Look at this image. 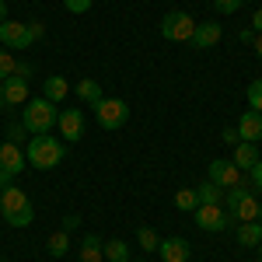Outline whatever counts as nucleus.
I'll return each mask as SVG.
<instances>
[{
	"label": "nucleus",
	"mask_w": 262,
	"mask_h": 262,
	"mask_svg": "<svg viewBox=\"0 0 262 262\" xmlns=\"http://www.w3.org/2000/svg\"><path fill=\"white\" fill-rule=\"evenodd\" d=\"M158 252H161V262H189V255H192V245L175 234V238H161Z\"/></svg>",
	"instance_id": "obj_12"
},
{
	"label": "nucleus",
	"mask_w": 262,
	"mask_h": 262,
	"mask_svg": "<svg viewBox=\"0 0 262 262\" xmlns=\"http://www.w3.org/2000/svg\"><path fill=\"white\" fill-rule=\"evenodd\" d=\"M0 262H7V259H0Z\"/></svg>",
	"instance_id": "obj_42"
},
{
	"label": "nucleus",
	"mask_w": 262,
	"mask_h": 262,
	"mask_svg": "<svg viewBox=\"0 0 262 262\" xmlns=\"http://www.w3.org/2000/svg\"><path fill=\"white\" fill-rule=\"evenodd\" d=\"M95 116H98L101 129H119V126H126V119H129V105L122 98H101L98 105H95Z\"/></svg>",
	"instance_id": "obj_6"
},
{
	"label": "nucleus",
	"mask_w": 262,
	"mask_h": 262,
	"mask_svg": "<svg viewBox=\"0 0 262 262\" xmlns=\"http://www.w3.org/2000/svg\"><path fill=\"white\" fill-rule=\"evenodd\" d=\"M137 242H140L143 252H158L161 238H158V231H154V227H137Z\"/></svg>",
	"instance_id": "obj_24"
},
{
	"label": "nucleus",
	"mask_w": 262,
	"mask_h": 262,
	"mask_svg": "<svg viewBox=\"0 0 262 262\" xmlns=\"http://www.w3.org/2000/svg\"><path fill=\"white\" fill-rule=\"evenodd\" d=\"M221 137H224V143H242V137H238V129H224Z\"/></svg>",
	"instance_id": "obj_35"
},
{
	"label": "nucleus",
	"mask_w": 262,
	"mask_h": 262,
	"mask_svg": "<svg viewBox=\"0 0 262 262\" xmlns=\"http://www.w3.org/2000/svg\"><path fill=\"white\" fill-rule=\"evenodd\" d=\"M14 67H18V60H14L7 49H0V81H7V77L14 74Z\"/></svg>",
	"instance_id": "obj_26"
},
{
	"label": "nucleus",
	"mask_w": 262,
	"mask_h": 262,
	"mask_svg": "<svg viewBox=\"0 0 262 262\" xmlns=\"http://www.w3.org/2000/svg\"><path fill=\"white\" fill-rule=\"evenodd\" d=\"M101 255L105 262H129V245L112 238V242H101Z\"/></svg>",
	"instance_id": "obj_21"
},
{
	"label": "nucleus",
	"mask_w": 262,
	"mask_h": 262,
	"mask_svg": "<svg viewBox=\"0 0 262 262\" xmlns=\"http://www.w3.org/2000/svg\"><path fill=\"white\" fill-rule=\"evenodd\" d=\"M255 248H259V262H262V242H259V245H255Z\"/></svg>",
	"instance_id": "obj_40"
},
{
	"label": "nucleus",
	"mask_w": 262,
	"mask_h": 262,
	"mask_svg": "<svg viewBox=\"0 0 262 262\" xmlns=\"http://www.w3.org/2000/svg\"><path fill=\"white\" fill-rule=\"evenodd\" d=\"M248 105H252L255 112H262V77L248 84Z\"/></svg>",
	"instance_id": "obj_27"
},
{
	"label": "nucleus",
	"mask_w": 262,
	"mask_h": 262,
	"mask_svg": "<svg viewBox=\"0 0 262 262\" xmlns=\"http://www.w3.org/2000/svg\"><path fill=\"white\" fill-rule=\"evenodd\" d=\"M0 91H4V101H7V105H25V101H28V81H21L14 74L0 84Z\"/></svg>",
	"instance_id": "obj_15"
},
{
	"label": "nucleus",
	"mask_w": 262,
	"mask_h": 262,
	"mask_svg": "<svg viewBox=\"0 0 262 262\" xmlns=\"http://www.w3.org/2000/svg\"><path fill=\"white\" fill-rule=\"evenodd\" d=\"M252 46H255V56L262 60V35H255V39H252Z\"/></svg>",
	"instance_id": "obj_37"
},
{
	"label": "nucleus",
	"mask_w": 262,
	"mask_h": 262,
	"mask_svg": "<svg viewBox=\"0 0 262 262\" xmlns=\"http://www.w3.org/2000/svg\"><path fill=\"white\" fill-rule=\"evenodd\" d=\"M0 42L7 49H28L32 46V32L21 21H0Z\"/></svg>",
	"instance_id": "obj_10"
},
{
	"label": "nucleus",
	"mask_w": 262,
	"mask_h": 262,
	"mask_svg": "<svg viewBox=\"0 0 262 262\" xmlns=\"http://www.w3.org/2000/svg\"><path fill=\"white\" fill-rule=\"evenodd\" d=\"M252 32H259V35H262V7L252 14Z\"/></svg>",
	"instance_id": "obj_36"
},
{
	"label": "nucleus",
	"mask_w": 262,
	"mask_h": 262,
	"mask_svg": "<svg viewBox=\"0 0 262 262\" xmlns=\"http://www.w3.org/2000/svg\"><path fill=\"white\" fill-rule=\"evenodd\" d=\"M77 224H81V217H77V213H67V217H63V231L70 234V231H74Z\"/></svg>",
	"instance_id": "obj_34"
},
{
	"label": "nucleus",
	"mask_w": 262,
	"mask_h": 262,
	"mask_svg": "<svg viewBox=\"0 0 262 262\" xmlns=\"http://www.w3.org/2000/svg\"><path fill=\"white\" fill-rule=\"evenodd\" d=\"M196 32V18L189 11H168L161 21V35L168 42H189Z\"/></svg>",
	"instance_id": "obj_5"
},
{
	"label": "nucleus",
	"mask_w": 262,
	"mask_h": 262,
	"mask_svg": "<svg viewBox=\"0 0 262 262\" xmlns=\"http://www.w3.org/2000/svg\"><path fill=\"white\" fill-rule=\"evenodd\" d=\"M28 164L32 168H39V171H49V168H56V164L67 158V147H63L56 137H49V133H35L32 140H28Z\"/></svg>",
	"instance_id": "obj_2"
},
{
	"label": "nucleus",
	"mask_w": 262,
	"mask_h": 262,
	"mask_svg": "<svg viewBox=\"0 0 262 262\" xmlns=\"http://www.w3.org/2000/svg\"><path fill=\"white\" fill-rule=\"evenodd\" d=\"M74 91H77V98H81V105H91V108H95V105H98V101L105 98L101 84H98V81H91V77H84V81H77V88H74Z\"/></svg>",
	"instance_id": "obj_16"
},
{
	"label": "nucleus",
	"mask_w": 262,
	"mask_h": 262,
	"mask_svg": "<svg viewBox=\"0 0 262 262\" xmlns=\"http://www.w3.org/2000/svg\"><path fill=\"white\" fill-rule=\"evenodd\" d=\"M255 262H259V259H255Z\"/></svg>",
	"instance_id": "obj_43"
},
{
	"label": "nucleus",
	"mask_w": 262,
	"mask_h": 262,
	"mask_svg": "<svg viewBox=\"0 0 262 262\" xmlns=\"http://www.w3.org/2000/svg\"><path fill=\"white\" fill-rule=\"evenodd\" d=\"M259 224H262V210H259Z\"/></svg>",
	"instance_id": "obj_41"
},
{
	"label": "nucleus",
	"mask_w": 262,
	"mask_h": 262,
	"mask_svg": "<svg viewBox=\"0 0 262 262\" xmlns=\"http://www.w3.org/2000/svg\"><path fill=\"white\" fill-rule=\"evenodd\" d=\"M221 35H224V28L217 25V21H203V25H196V32H192V46L196 49H213L217 42H221Z\"/></svg>",
	"instance_id": "obj_13"
},
{
	"label": "nucleus",
	"mask_w": 262,
	"mask_h": 262,
	"mask_svg": "<svg viewBox=\"0 0 262 262\" xmlns=\"http://www.w3.org/2000/svg\"><path fill=\"white\" fill-rule=\"evenodd\" d=\"M245 171L238 168L234 161H210V182L217 185V189H234V185H245V179H242Z\"/></svg>",
	"instance_id": "obj_9"
},
{
	"label": "nucleus",
	"mask_w": 262,
	"mask_h": 262,
	"mask_svg": "<svg viewBox=\"0 0 262 262\" xmlns=\"http://www.w3.org/2000/svg\"><path fill=\"white\" fill-rule=\"evenodd\" d=\"M14 77L28 81V77H32V63H18V67H14Z\"/></svg>",
	"instance_id": "obj_33"
},
{
	"label": "nucleus",
	"mask_w": 262,
	"mask_h": 262,
	"mask_svg": "<svg viewBox=\"0 0 262 262\" xmlns=\"http://www.w3.org/2000/svg\"><path fill=\"white\" fill-rule=\"evenodd\" d=\"M91 4H95V0H63V7H67L70 14H84V11H91Z\"/></svg>",
	"instance_id": "obj_29"
},
{
	"label": "nucleus",
	"mask_w": 262,
	"mask_h": 262,
	"mask_svg": "<svg viewBox=\"0 0 262 262\" xmlns=\"http://www.w3.org/2000/svg\"><path fill=\"white\" fill-rule=\"evenodd\" d=\"M224 210L234 217V224H248V221H259L262 203L248 192V185H234V189L224 192Z\"/></svg>",
	"instance_id": "obj_3"
},
{
	"label": "nucleus",
	"mask_w": 262,
	"mask_h": 262,
	"mask_svg": "<svg viewBox=\"0 0 262 262\" xmlns=\"http://www.w3.org/2000/svg\"><path fill=\"white\" fill-rule=\"evenodd\" d=\"M192 213H196V227L210 231V234H217V231H227V227L234 224V217H231L224 206H196Z\"/></svg>",
	"instance_id": "obj_8"
},
{
	"label": "nucleus",
	"mask_w": 262,
	"mask_h": 262,
	"mask_svg": "<svg viewBox=\"0 0 262 262\" xmlns=\"http://www.w3.org/2000/svg\"><path fill=\"white\" fill-rule=\"evenodd\" d=\"M175 206L185 210V213H192V210L200 206V203H196V189H179V192H175Z\"/></svg>",
	"instance_id": "obj_25"
},
{
	"label": "nucleus",
	"mask_w": 262,
	"mask_h": 262,
	"mask_svg": "<svg viewBox=\"0 0 262 262\" xmlns=\"http://www.w3.org/2000/svg\"><path fill=\"white\" fill-rule=\"evenodd\" d=\"M81 262H105V255H101V238H98V234H88V238H84Z\"/></svg>",
	"instance_id": "obj_22"
},
{
	"label": "nucleus",
	"mask_w": 262,
	"mask_h": 262,
	"mask_svg": "<svg viewBox=\"0 0 262 262\" xmlns=\"http://www.w3.org/2000/svg\"><path fill=\"white\" fill-rule=\"evenodd\" d=\"M28 32H32V42L46 39V25H42V21H28Z\"/></svg>",
	"instance_id": "obj_32"
},
{
	"label": "nucleus",
	"mask_w": 262,
	"mask_h": 262,
	"mask_svg": "<svg viewBox=\"0 0 262 262\" xmlns=\"http://www.w3.org/2000/svg\"><path fill=\"white\" fill-rule=\"evenodd\" d=\"M242 4H245V0H213V11H221V14H234Z\"/></svg>",
	"instance_id": "obj_30"
},
{
	"label": "nucleus",
	"mask_w": 262,
	"mask_h": 262,
	"mask_svg": "<svg viewBox=\"0 0 262 262\" xmlns=\"http://www.w3.org/2000/svg\"><path fill=\"white\" fill-rule=\"evenodd\" d=\"M25 164H28V158L21 154L18 143L4 140L0 143V185H7V182H14L25 171Z\"/></svg>",
	"instance_id": "obj_7"
},
{
	"label": "nucleus",
	"mask_w": 262,
	"mask_h": 262,
	"mask_svg": "<svg viewBox=\"0 0 262 262\" xmlns=\"http://www.w3.org/2000/svg\"><path fill=\"white\" fill-rule=\"evenodd\" d=\"M231 161L238 164V168H242V171H248V168H252V164L259 161V147H255V143H248V140L234 143V158H231Z\"/></svg>",
	"instance_id": "obj_18"
},
{
	"label": "nucleus",
	"mask_w": 262,
	"mask_h": 262,
	"mask_svg": "<svg viewBox=\"0 0 262 262\" xmlns=\"http://www.w3.org/2000/svg\"><path fill=\"white\" fill-rule=\"evenodd\" d=\"M67 95H70L67 77H46V84H42V98H49L53 105H56V101H63Z\"/></svg>",
	"instance_id": "obj_20"
},
{
	"label": "nucleus",
	"mask_w": 262,
	"mask_h": 262,
	"mask_svg": "<svg viewBox=\"0 0 262 262\" xmlns=\"http://www.w3.org/2000/svg\"><path fill=\"white\" fill-rule=\"evenodd\" d=\"M0 108H7V101H4V91H0Z\"/></svg>",
	"instance_id": "obj_39"
},
{
	"label": "nucleus",
	"mask_w": 262,
	"mask_h": 262,
	"mask_svg": "<svg viewBox=\"0 0 262 262\" xmlns=\"http://www.w3.org/2000/svg\"><path fill=\"white\" fill-rule=\"evenodd\" d=\"M56 105L49 98H28L25 101V116H21V122H25V129L35 137V133H49L53 126H56Z\"/></svg>",
	"instance_id": "obj_4"
},
{
	"label": "nucleus",
	"mask_w": 262,
	"mask_h": 262,
	"mask_svg": "<svg viewBox=\"0 0 262 262\" xmlns=\"http://www.w3.org/2000/svg\"><path fill=\"white\" fill-rule=\"evenodd\" d=\"M46 248H49V255H53V259H63V255L70 252V234H67V231H56V234L46 242Z\"/></svg>",
	"instance_id": "obj_23"
},
{
	"label": "nucleus",
	"mask_w": 262,
	"mask_h": 262,
	"mask_svg": "<svg viewBox=\"0 0 262 262\" xmlns=\"http://www.w3.org/2000/svg\"><path fill=\"white\" fill-rule=\"evenodd\" d=\"M7 140L18 143V147L28 140V129H25V122H11V126H7Z\"/></svg>",
	"instance_id": "obj_28"
},
{
	"label": "nucleus",
	"mask_w": 262,
	"mask_h": 262,
	"mask_svg": "<svg viewBox=\"0 0 262 262\" xmlns=\"http://www.w3.org/2000/svg\"><path fill=\"white\" fill-rule=\"evenodd\" d=\"M248 175H252V192H262V158L248 168Z\"/></svg>",
	"instance_id": "obj_31"
},
{
	"label": "nucleus",
	"mask_w": 262,
	"mask_h": 262,
	"mask_svg": "<svg viewBox=\"0 0 262 262\" xmlns=\"http://www.w3.org/2000/svg\"><path fill=\"white\" fill-rule=\"evenodd\" d=\"M234 238H238V245H245V248H255V245L262 242V224L259 221L238 224V227H234Z\"/></svg>",
	"instance_id": "obj_17"
},
{
	"label": "nucleus",
	"mask_w": 262,
	"mask_h": 262,
	"mask_svg": "<svg viewBox=\"0 0 262 262\" xmlns=\"http://www.w3.org/2000/svg\"><path fill=\"white\" fill-rule=\"evenodd\" d=\"M196 203L200 206H224V189H217L213 182L206 179L203 185H196Z\"/></svg>",
	"instance_id": "obj_19"
},
{
	"label": "nucleus",
	"mask_w": 262,
	"mask_h": 262,
	"mask_svg": "<svg viewBox=\"0 0 262 262\" xmlns=\"http://www.w3.org/2000/svg\"><path fill=\"white\" fill-rule=\"evenodd\" d=\"M0 217L11 227H28V224L35 221V206L28 200V192L21 185H14V182L0 185Z\"/></svg>",
	"instance_id": "obj_1"
},
{
	"label": "nucleus",
	"mask_w": 262,
	"mask_h": 262,
	"mask_svg": "<svg viewBox=\"0 0 262 262\" xmlns=\"http://www.w3.org/2000/svg\"><path fill=\"white\" fill-rule=\"evenodd\" d=\"M238 137L248 143H259L262 140V112H255V108H248L242 119H238Z\"/></svg>",
	"instance_id": "obj_14"
},
{
	"label": "nucleus",
	"mask_w": 262,
	"mask_h": 262,
	"mask_svg": "<svg viewBox=\"0 0 262 262\" xmlns=\"http://www.w3.org/2000/svg\"><path fill=\"white\" fill-rule=\"evenodd\" d=\"M56 122H60V133L67 143H77L84 137V112L81 108H63Z\"/></svg>",
	"instance_id": "obj_11"
},
{
	"label": "nucleus",
	"mask_w": 262,
	"mask_h": 262,
	"mask_svg": "<svg viewBox=\"0 0 262 262\" xmlns=\"http://www.w3.org/2000/svg\"><path fill=\"white\" fill-rule=\"evenodd\" d=\"M0 21H7V4L0 0Z\"/></svg>",
	"instance_id": "obj_38"
}]
</instances>
